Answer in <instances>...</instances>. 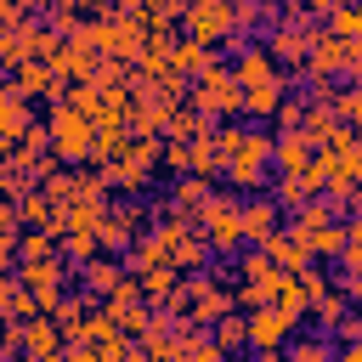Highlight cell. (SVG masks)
<instances>
[{"label": "cell", "mask_w": 362, "mask_h": 362, "mask_svg": "<svg viewBox=\"0 0 362 362\" xmlns=\"http://www.w3.org/2000/svg\"><path fill=\"white\" fill-rule=\"evenodd\" d=\"M45 130H51V147H57L62 158H74V164H79V158H96V130H102V124H96L85 107L57 102V113H51Z\"/></svg>", "instance_id": "6da1fadb"}, {"label": "cell", "mask_w": 362, "mask_h": 362, "mask_svg": "<svg viewBox=\"0 0 362 362\" xmlns=\"http://www.w3.org/2000/svg\"><path fill=\"white\" fill-rule=\"evenodd\" d=\"M187 102H192V107H204L209 119H215V113H243V79H238V68L209 62V68L192 79Z\"/></svg>", "instance_id": "7a4b0ae2"}, {"label": "cell", "mask_w": 362, "mask_h": 362, "mask_svg": "<svg viewBox=\"0 0 362 362\" xmlns=\"http://www.w3.org/2000/svg\"><path fill=\"white\" fill-rule=\"evenodd\" d=\"M277 158V141L266 136V130H238V147L226 153V175L238 181V187H260L266 181V164Z\"/></svg>", "instance_id": "3957f363"}, {"label": "cell", "mask_w": 362, "mask_h": 362, "mask_svg": "<svg viewBox=\"0 0 362 362\" xmlns=\"http://www.w3.org/2000/svg\"><path fill=\"white\" fill-rule=\"evenodd\" d=\"M198 226H204L209 249H221V255H232L238 243H249L243 238V204H232V198H209L204 215H198Z\"/></svg>", "instance_id": "277c9868"}, {"label": "cell", "mask_w": 362, "mask_h": 362, "mask_svg": "<svg viewBox=\"0 0 362 362\" xmlns=\"http://www.w3.org/2000/svg\"><path fill=\"white\" fill-rule=\"evenodd\" d=\"M294 328H300V317H288L283 305H255V311H249V345H255L260 356H277Z\"/></svg>", "instance_id": "5b68a950"}, {"label": "cell", "mask_w": 362, "mask_h": 362, "mask_svg": "<svg viewBox=\"0 0 362 362\" xmlns=\"http://www.w3.org/2000/svg\"><path fill=\"white\" fill-rule=\"evenodd\" d=\"M351 62V40L345 34H311V57H305V68H311V79H334L339 68Z\"/></svg>", "instance_id": "8992f818"}, {"label": "cell", "mask_w": 362, "mask_h": 362, "mask_svg": "<svg viewBox=\"0 0 362 362\" xmlns=\"http://www.w3.org/2000/svg\"><path fill=\"white\" fill-rule=\"evenodd\" d=\"M272 232H283V204L277 198H249L243 204V238L249 243H272Z\"/></svg>", "instance_id": "52a82bcc"}, {"label": "cell", "mask_w": 362, "mask_h": 362, "mask_svg": "<svg viewBox=\"0 0 362 362\" xmlns=\"http://www.w3.org/2000/svg\"><path fill=\"white\" fill-rule=\"evenodd\" d=\"M11 85H17V90H28V96H40V90H45V96H57V90H62V74H57L45 57H34V62H17V68H11Z\"/></svg>", "instance_id": "ba28073f"}, {"label": "cell", "mask_w": 362, "mask_h": 362, "mask_svg": "<svg viewBox=\"0 0 362 362\" xmlns=\"http://www.w3.org/2000/svg\"><path fill=\"white\" fill-rule=\"evenodd\" d=\"M209 198H215V187H209V175H198V170H192L187 181H175V192H170V209H175V215H187V221H198Z\"/></svg>", "instance_id": "9c48e42d"}, {"label": "cell", "mask_w": 362, "mask_h": 362, "mask_svg": "<svg viewBox=\"0 0 362 362\" xmlns=\"http://www.w3.org/2000/svg\"><path fill=\"white\" fill-rule=\"evenodd\" d=\"M136 226H141V209H102L96 238H102L107 249H130V243H136Z\"/></svg>", "instance_id": "30bf717a"}, {"label": "cell", "mask_w": 362, "mask_h": 362, "mask_svg": "<svg viewBox=\"0 0 362 362\" xmlns=\"http://www.w3.org/2000/svg\"><path fill=\"white\" fill-rule=\"evenodd\" d=\"M0 124H6V147L28 136V90H17V85L0 90Z\"/></svg>", "instance_id": "8fae6325"}, {"label": "cell", "mask_w": 362, "mask_h": 362, "mask_svg": "<svg viewBox=\"0 0 362 362\" xmlns=\"http://www.w3.org/2000/svg\"><path fill=\"white\" fill-rule=\"evenodd\" d=\"M266 249H272V260H277L283 272H305V266H311V243H305L294 226H288V232H272Z\"/></svg>", "instance_id": "7c38bea8"}, {"label": "cell", "mask_w": 362, "mask_h": 362, "mask_svg": "<svg viewBox=\"0 0 362 362\" xmlns=\"http://www.w3.org/2000/svg\"><path fill=\"white\" fill-rule=\"evenodd\" d=\"M272 305H283L288 317H300V322H305V311H311V283H305V272H283V283H277Z\"/></svg>", "instance_id": "4fadbf2b"}, {"label": "cell", "mask_w": 362, "mask_h": 362, "mask_svg": "<svg viewBox=\"0 0 362 362\" xmlns=\"http://www.w3.org/2000/svg\"><path fill=\"white\" fill-rule=\"evenodd\" d=\"M311 311H317V322H322L328 334H339V328L351 322V294H345V283H339V288H322V294L311 300Z\"/></svg>", "instance_id": "5bb4252c"}, {"label": "cell", "mask_w": 362, "mask_h": 362, "mask_svg": "<svg viewBox=\"0 0 362 362\" xmlns=\"http://www.w3.org/2000/svg\"><path fill=\"white\" fill-rule=\"evenodd\" d=\"M277 107H283V74H277V79H260V85H243V113L272 119Z\"/></svg>", "instance_id": "9a60e30c"}, {"label": "cell", "mask_w": 362, "mask_h": 362, "mask_svg": "<svg viewBox=\"0 0 362 362\" xmlns=\"http://www.w3.org/2000/svg\"><path fill=\"white\" fill-rule=\"evenodd\" d=\"M79 283H85V294H96V300H107L124 277H119V266L113 260H102V255H90L85 266H79Z\"/></svg>", "instance_id": "2e32d148"}, {"label": "cell", "mask_w": 362, "mask_h": 362, "mask_svg": "<svg viewBox=\"0 0 362 362\" xmlns=\"http://www.w3.org/2000/svg\"><path fill=\"white\" fill-rule=\"evenodd\" d=\"M238 79H243V85L277 79V57H272V45H243V57H238Z\"/></svg>", "instance_id": "e0dca14e"}, {"label": "cell", "mask_w": 362, "mask_h": 362, "mask_svg": "<svg viewBox=\"0 0 362 362\" xmlns=\"http://www.w3.org/2000/svg\"><path fill=\"white\" fill-rule=\"evenodd\" d=\"M209 62H215V57H209V45H204V40H175V68H181L187 79H198Z\"/></svg>", "instance_id": "ac0fdd59"}, {"label": "cell", "mask_w": 362, "mask_h": 362, "mask_svg": "<svg viewBox=\"0 0 362 362\" xmlns=\"http://www.w3.org/2000/svg\"><path fill=\"white\" fill-rule=\"evenodd\" d=\"M215 339H221L226 351H243V345H249V317H232V311L215 317Z\"/></svg>", "instance_id": "d6986e66"}, {"label": "cell", "mask_w": 362, "mask_h": 362, "mask_svg": "<svg viewBox=\"0 0 362 362\" xmlns=\"http://www.w3.org/2000/svg\"><path fill=\"white\" fill-rule=\"evenodd\" d=\"M328 28L345 34V40H362V6H339V11L328 17Z\"/></svg>", "instance_id": "ffe728a7"}, {"label": "cell", "mask_w": 362, "mask_h": 362, "mask_svg": "<svg viewBox=\"0 0 362 362\" xmlns=\"http://www.w3.org/2000/svg\"><path fill=\"white\" fill-rule=\"evenodd\" d=\"M288 356H294V362H322V356H334V345H328V339H294Z\"/></svg>", "instance_id": "44dd1931"}, {"label": "cell", "mask_w": 362, "mask_h": 362, "mask_svg": "<svg viewBox=\"0 0 362 362\" xmlns=\"http://www.w3.org/2000/svg\"><path fill=\"white\" fill-rule=\"evenodd\" d=\"M305 107H311V96H305V102H300V96H283V107H277V124H283V130H300Z\"/></svg>", "instance_id": "7402d4cb"}, {"label": "cell", "mask_w": 362, "mask_h": 362, "mask_svg": "<svg viewBox=\"0 0 362 362\" xmlns=\"http://www.w3.org/2000/svg\"><path fill=\"white\" fill-rule=\"evenodd\" d=\"M339 113H345V119H356V113H362V74H356V90L339 102Z\"/></svg>", "instance_id": "603a6c76"}, {"label": "cell", "mask_w": 362, "mask_h": 362, "mask_svg": "<svg viewBox=\"0 0 362 362\" xmlns=\"http://www.w3.org/2000/svg\"><path fill=\"white\" fill-rule=\"evenodd\" d=\"M300 6H305V11H322V17H334V11H339V6H351V0H300Z\"/></svg>", "instance_id": "cb8c5ba5"}, {"label": "cell", "mask_w": 362, "mask_h": 362, "mask_svg": "<svg viewBox=\"0 0 362 362\" xmlns=\"http://www.w3.org/2000/svg\"><path fill=\"white\" fill-rule=\"evenodd\" d=\"M339 283H345V294H351V300H356V305H362V272H345V277H339Z\"/></svg>", "instance_id": "d4e9b609"}, {"label": "cell", "mask_w": 362, "mask_h": 362, "mask_svg": "<svg viewBox=\"0 0 362 362\" xmlns=\"http://www.w3.org/2000/svg\"><path fill=\"white\" fill-rule=\"evenodd\" d=\"M351 74H362V40H351V62H345Z\"/></svg>", "instance_id": "484cf974"}, {"label": "cell", "mask_w": 362, "mask_h": 362, "mask_svg": "<svg viewBox=\"0 0 362 362\" xmlns=\"http://www.w3.org/2000/svg\"><path fill=\"white\" fill-rule=\"evenodd\" d=\"M79 6H113V0H79ZM119 6H124V0H119Z\"/></svg>", "instance_id": "4316f807"}]
</instances>
